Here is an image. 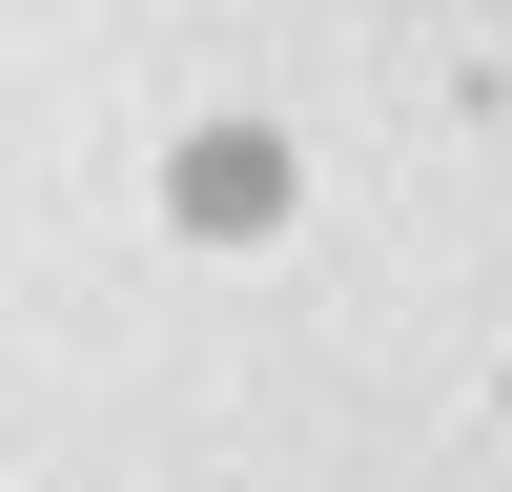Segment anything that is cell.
I'll use <instances>...</instances> for the list:
<instances>
[{"instance_id": "obj_1", "label": "cell", "mask_w": 512, "mask_h": 492, "mask_svg": "<svg viewBox=\"0 0 512 492\" xmlns=\"http://www.w3.org/2000/svg\"><path fill=\"white\" fill-rule=\"evenodd\" d=\"M267 205H287V144L267 123H205L185 144V226H267Z\"/></svg>"}]
</instances>
